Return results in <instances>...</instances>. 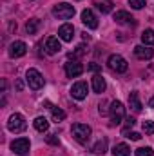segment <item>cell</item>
Returning a JSON list of instances; mask_svg holds the SVG:
<instances>
[{
    "mask_svg": "<svg viewBox=\"0 0 154 156\" xmlns=\"http://www.w3.org/2000/svg\"><path fill=\"white\" fill-rule=\"evenodd\" d=\"M129 5L132 9H142V7H145V0H129Z\"/></svg>",
    "mask_w": 154,
    "mask_h": 156,
    "instance_id": "obj_29",
    "label": "cell"
},
{
    "mask_svg": "<svg viewBox=\"0 0 154 156\" xmlns=\"http://www.w3.org/2000/svg\"><path fill=\"white\" fill-rule=\"evenodd\" d=\"M113 154L114 156H131V147L127 144H116L114 149H113Z\"/></svg>",
    "mask_w": 154,
    "mask_h": 156,
    "instance_id": "obj_18",
    "label": "cell"
},
{
    "mask_svg": "<svg viewBox=\"0 0 154 156\" xmlns=\"http://www.w3.org/2000/svg\"><path fill=\"white\" fill-rule=\"evenodd\" d=\"M26 127H27L26 118L22 116L20 113L11 115V116H9V120H7V129H9L11 133H22V131H26Z\"/></svg>",
    "mask_w": 154,
    "mask_h": 156,
    "instance_id": "obj_3",
    "label": "cell"
},
{
    "mask_svg": "<svg viewBox=\"0 0 154 156\" xmlns=\"http://www.w3.org/2000/svg\"><path fill=\"white\" fill-rule=\"evenodd\" d=\"M53 120H54V122L65 120V113H64L62 109H58V107H53Z\"/></svg>",
    "mask_w": 154,
    "mask_h": 156,
    "instance_id": "obj_24",
    "label": "cell"
},
{
    "mask_svg": "<svg viewBox=\"0 0 154 156\" xmlns=\"http://www.w3.org/2000/svg\"><path fill=\"white\" fill-rule=\"evenodd\" d=\"M142 42L145 44V45H154V31L152 29H145L143 33H142Z\"/></svg>",
    "mask_w": 154,
    "mask_h": 156,
    "instance_id": "obj_22",
    "label": "cell"
},
{
    "mask_svg": "<svg viewBox=\"0 0 154 156\" xmlns=\"http://www.w3.org/2000/svg\"><path fill=\"white\" fill-rule=\"evenodd\" d=\"M22 87H24V83L18 80V82H16V89H18V91H22Z\"/></svg>",
    "mask_w": 154,
    "mask_h": 156,
    "instance_id": "obj_34",
    "label": "cell"
},
{
    "mask_svg": "<svg viewBox=\"0 0 154 156\" xmlns=\"http://www.w3.org/2000/svg\"><path fill=\"white\" fill-rule=\"evenodd\" d=\"M121 134H123L125 138H131V140H134V142L142 138V134H140V133H131L129 129H123V131H121Z\"/></svg>",
    "mask_w": 154,
    "mask_h": 156,
    "instance_id": "obj_26",
    "label": "cell"
},
{
    "mask_svg": "<svg viewBox=\"0 0 154 156\" xmlns=\"http://www.w3.org/2000/svg\"><path fill=\"white\" fill-rule=\"evenodd\" d=\"M89 69H91V71H100V66L93 62V64H89Z\"/></svg>",
    "mask_w": 154,
    "mask_h": 156,
    "instance_id": "obj_33",
    "label": "cell"
},
{
    "mask_svg": "<svg viewBox=\"0 0 154 156\" xmlns=\"http://www.w3.org/2000/svg\"><path fill=\"white\" fill-rule=\"evenodd\" d=\"M29 147H31V144L27 138H16L11 142V151L18 156H26L29 153Z\"/></svg>",
    "mask_w": 154,
    "mask_h": 156,
    "instance_id": "obj_7",
    "label": "cell"
},
{
    "mask_svg": "<svg viewBox=\"0 0 154 156\" xmlns=\"http://www.w3.org/2000/svg\"><path fill=\"white\" fill-rule=\"evenodd\" d=\"M58 37H60V40H64V42H71L73 37H75V27H73L71 24H64V26H60V29H58Z\"/></svg>",
    "mask_w": 154,
    "mask_h": 156,
    "instance_id": "obj_14",
    "label": "cell"
},
{
    "mask_svg": "<svg viewBox=\"0 0 154 156\" xmlns=\"http://www.w3.org/2000/svg\"><path fill=\"white\" fill-rule=\"evenodd\" d=\"M40 27V20L38 18H31V20H27V24H26V31H27V35H35L37 31H38Z\"/></svg>",
    "mask_w": 154,
    "mask_h": 156,
    "instance_id": "obj_20",
    "label": "cell"
},
{
    "mask_svg": "<svg viewBox=\"0 0 154 156\" xmlns=\"http://www.w3.org/2000/svg\"><path fill=\"white\" fill-rule=\"evenodd\" d=\"M85 53H87V47H85L83 44H80V45L76 47V51H75V53H71V56H73V58H80V56H83Z\"/></svg>",
    "mask_w": 154,
    "mask_h": 156,
    "instance_id": "obj_27",
    "label": "cell"
},
{
    "mask_svg": "<svg viewBox=\"0 0 154 156\" xmlns=\"http://www.w3.org/2000/svg\"><path fill=\"white\" fill-rule=\"evenodd\" d=\"M149 107H154V96L149 100Z\"/></svg>",
    "mask_w": 154,
    "mask_h": 156,
    "instance_id": "obj_35",
    "label": "cell"
},
{
    "mask_svg": "<svg viewBox=\"0 0 154 156\" xmlns=\"http://www.w3.org/2000/svg\"><path fill=\"white\" fill-rule=\"evenodd\" d=\"M45 142H47V144H51V145H58V144H60V142H58V138H56L54 134H47V136H45Z\"/></svg>",
    "mask_w": 154,
    "mask_h": 156,
    "instance_id": "obj_31",
    "label": "cell"
},
{
    "mask_svg": "<svg viewBox=\"0 0 154 156\" xmlns=\"http://www.w3.org/2000/svg\"><path fill=\"white\" fill-rule=\"evenodd\" d=\"M129 105H131L136 113H140V111H142V107H143V105H142L140 96H138V93H136V91H132V93L129 94Z\"/></svg>",
    "mask_w": 154,
    "mask_h": 156,
    "instance_id": "obj_17",
    "label": "cell"
},
{
    "mask_svg": "<svg viewBox=\"0 0 154 156\" xmlns=\"http://www.w3.org/2000/svg\"><path fill=\"white\" fill-rule=\"evenodd\" d=\"M53 15H54L56 18H60V20H67V18H71V16L75 15V5H71V4H67V2L56 4V5L53 7Z\"/></svg>",
    "mask_w": 154,
    "mask_h": 156,
    "instance_id": "obj_2",
    "label": "cell"
},
{
    "mask_svg": "<svg viewBox=\"0 0 154 156\" xmlns=\"http://www.w3.org/2000/svg\"><path fill=\"white\" fill-rule=\"evenodd\" d=\"M27 53V45L22 42V40H16V42H13L11 45H9V56L11 58H20V56H24Z\"/></svg>",
    "mask_w": 154,
    "mask_h": 156,
    "instance_id": "obj_8",
    "label": "cell"
},
{
    "mask_svg": "<svg viewBox=\"0 0 154 156\" xmlns=\"http://www.w3.org/2000/svg\"><path fill=\"white\" fill-rule=\"evenodd\" d=\"M109 109H111V107H107V102H105V100H102V104L98 105L100 115H102V116H103V115H107V113H109Z\"/></svg>",
    "mask_w": 154,
    "mask_h": 156,
    "instance_id": "obj_30",
    "label": "cell"
},
{
    "mask_svg": "<svg viewBox=\"0 0 154 156\" xmlns=\"http://www.w3.org/2000/svg\"><path fill=\"white\" fill-rule=\"evenodd\" d=\"M71 133H73V136H75V140L80 142V144H87L89 142V138H91V127L89 125H85V123H73V127H71Z\"/></svg>",
    "mask_w": 154,
    "mask_h": 156,
    "instance_id": "obj_1",
    "label": "cell"
},
{
    "mask_svg": "<svg viewBox=\"0 0 154 156\" xmlns=\"http://www.w3.org/2000/svg\"><path fill=\"white\" fill-rule=\"evenodd\" d=\"M82 22L83 26H87L89 29H96L98 27V18L94 16V13L91 9H83L82 11Z\"/></svg>",
    "mask_w": 154,
    "mask_h": 156,
    "instance_id": "obj_10",
    "label": "cell"
},
{
    "mask_svg": "<svg viewBox=\"0 0 154 156\" xmlns=\"http://www.w3.org/2000/svg\"><path fill=\"white\" fill-rule=\"evenodd\" d=\"M114 20L118 22V24H134V22H132L134 18H132L127 11H116L114 13Z\"/></svg>",
    "mask_w": 154,
    "mask_h": 156,
    "instance_id": "obj_16",
    "label": "cell"
},
{
    "mask_svg": "<svg viewBox=\"0 0 154 156\" xmlns=\"http://www.w3.org/2000/svg\"><path fill=\"white\" fill-rule=\"evenodd\" d=\"M105 87H107V83H105V78L102 75H94L93 76V89H94V93L102 94L105 91Z\"/></svg>",
    "mask_w": 154,
    "mask_h": 156,
    "instance_id": "obj_15",
    "label": "cell"
},
{
    "mask_svg": "<svg viewBox=\"0 0 154 156\" xmlns=\"http://www.w3.org/2000/svg\"><path fill=\"white\" fill-rule=\"evenodd\" d=\"M33 125H35V129L40 131V133H45V131L49 129V122H47L44 116H37L35 122H33Z\"/></svg>",
    "mask_w": 154,
    "mask_h": 156,
    "instance_id": "obj_19",
    "label": "cell"
},
{
    "mask_svg": "<svg viewBox=\"0 0 154 156\" xmlns=\"http://www.w3.org/2000/svg\"><path fill=\"white\" fill-rule=\"evenodd\" d=\"M109 67L116 71V73H125L127 69H129V64H127V60L123 58V56H120V55H111L109 56Z\"/></svg>",
    "mask_w": 154,
    "mask_h": 156,
    "instance_id": "obj_6",
    "label": "cell"
},
{
    "mask_svg": "<svg viewBox=\"0 0 154 156\" xmlns=\"http://www.w3.org/2000/svg\"><path fill=\"white\" fill-rule=\"evenodd\" d=\"M82 73H83V66H82L78 60H73V62H67V64H65V75L69 78L80 76Z\"/></svg>",
    "mask_w": 154,
    "mask_h": 156,
    "instance_id": "obj_11",
    "label": "cell"
},
{
    "mask_svg": "<svg viewBox=\"0 0 154 156\" xmlns=\"http://www.w3.org/2000/svg\"><path fill=\"white\" fill-rule=\"evenodd\" d=\"M142 127H143V133L145 134H154V122L152 120H145Z\"/></svg>",
    "mask_w": 154,
    "mask_h": 156,
    "instance_id": "obj_25",
    "label": "cell"
},
{
    "mask_svg": "<svg viewBox=\"0 0 154 156\" xmlns=\"http://www.w3.org/2000/svg\"><path fill=\"white\" fill-rule=\"evenodd\" d=\"M71 96L76 98V100H83L87 96V83L85 82H76L71 87Z\"/></svg>",
    "mask_w": 154,
    "mask_h": 156,
    "instance_id": "obj_12",
    "label": "cell"
},
{
    "mask_svg": "<svg viewBox=\"0 0 154 156\" xmlns=\"http://www.w3.org/2000/svg\"><path fill=\"white\" fill-rule=\"evenodd\" d=\"M109 113H111V125H118V123H121V120L125 116V107L120 100H114L111 104Z\"/></svg>",
    "mask_w": 154,
    "mask_h": 156,
    "instance_id": "obj_4",
    "label": "cell"
},
{
    "mask_svg": "<svg viewBox=\"0 0 154 156\" xmlns=\"http://www.w3.org/2000/svg\"><path fill=\"white\" fill-rule=\"evenodd\" d=\"M96 7H98L102 13H109V11H111V2H109V0H102V2H96Z\"/></svg>",
    "mask_w": 154,
    "mask_h": 156,
    "instance_id": "obj_23",
    "label": "cell"
},
{
    "mask_svg": "<svg viewBox=\"0 0 154 156\" xmlns=\"http://www.w3.org/2000/svg\"><path fill=\"white\" fill-rule=\"evenodd\" d=\"M134 55H136V58H140V60H151L154 56V49H151V45L142 44V45H136V47H134Z\"/></svg>",
    "mask_w": 154,
    "mask_h": 156,
    "instance_id": "obj_9",
    "label": "cell"
},
{
    "mask_svg": "<svg viewBox=\"0 0 154 156\" xmlns=\"http://www.w3.org/2000/svg\"><path fill=\"white\" fill-rule=\"evenodd\" d=\"M134 123H136V120L132 116H127L125 118V129H131V127H134Z\"/></svg>",
    "mask_w": 154,
    "mask_h": 156,
    "instance_id": "obj_32",
    "label": "cell"
},
{
    "mask_svg": "<svg viewBox=\"0 0 154 156\" xmlns=\"http://www.w3.org/2000/svg\"><path fill=\"white\" fill-rule=\"evenodd\" d=\"M105 151H107V140L102 138V140H98V142L94 144L93 153H96V154H105Z\"/></svg>",
    "mask_w": 154,
    "mask_h": 156,
    "instance_id": "obj_21",
    "label": "cell"
},
{
    "mask_svg": "<svg viewBox=\"0 0 154 156\" xmlns=\"http://www.w3.org/2000/svg\"><path fill=\"white\" fill-rule=\"evenodd\" d=\"M26 80H27V85H29L33 91L44 87V76H42V73H40L38 69H27Z\"/></svg>",
    "mask_w": 154,
    "mask_h": 156,
    "instance_id": "obj_5",
    "label": "cell"
},
{
    "mask_svg": "<svg viewBox=\"0 0 154 156\" xmlns=\"http://www.w3.org/2000/svg\"><path fill=\"white\" fill-rule=\"evenodd\" d=\"M136 156H154V151L151 147H140L136 149Z\"/></svg>",
    "mask_w": 154,
    "mask_h": 156,
    "instance_id": "obj_28",
    "label": "cell"
},
{
    "mask_svg": "<svg viewBox=\"0 0 154 156\" xmlns=\"http://www.w3.org/2000/svg\"><path fill=\"white\" fill-rule=\"evenodd\" d=\"M60 51H62V44H60L58 38L49 37V38L45 40V53L47 55H58Z\"/></svg>",
    "mask_w": 154,
    "mask_h": 156,
    "instance_id": "obj_13",
    "label": "cell"
}]
</instances>
